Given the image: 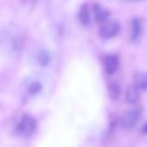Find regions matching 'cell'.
<instances>
[{
    "instance_id": "1",
    "label": "cell",
    "mask_w": 147,
    "mask_h": 147,
    "mask_svg": "<svg viewBox=\"0 0 147 147\" xmlns=\"http://www.w3.org/2000/svg\"><path fill=\"white\" fill-rule=\"evenodd\" d=\"M36 129H37V121L30 115H22L16 127V133L23 138L31 137L35 133Z\"/></svg>"
},
{
    "instance_id": "2",
    "label": "cell",
    "mask_w": 147,
    "mask_h": 147,
    "mask_svg": "<svg viewBox=\"0 0 147 147\" xmlns=\"http://www.w3.org/2000/svg\"><path fill=\"white\" fill-rule=\"evenodd\" d=\"M2 45L8 53H16L21 45V40L19 34L13 29H6L3 32L2 35Z\"/></svg>"
},
{
    "instance_id": "3",
    "label": "cell",
    "mask_w": 147,
    "mask_h": 147,
    "mask_svg": "<svg viewBox=\"0 0 147 147\" xmlns=\"http://www.w3.org/2000/svg\"><path fill=\"white\" fill-rule=\"evenodd\" d=\"M143 109L140 107L133 108L127 112L121 119V125L124 129H132L134 128L140 121L142 117Z\"/></svg>"
},
{
    "instance_id": "4",
    "label": "cell",
    "mask_w": 147,
    "mask_h": 147,
    "mask_svg": "<svg viewBox=\"0 0 147 147\" xmlns=\"http://www.w3.org/2000/svg\"><path fill=\"white\" fill-rule=\"evenodd\" d=\"M120 30L119 23L115 21H105L99 29V34L104 39H109L115 36Z\"/></svg>"
},
{
    "instance_id": "5",
    "label": "cell",
    "mask_w": 147,
    "mask_h": 147,
    "mask_svg": "<svg viewBox=\"0 0 147 147\" xmlns=\"http://www.w3.org/2000/svg\"><path fill=\"white\" fill-rule=\"evenodd\" d=\"M103 66L109 75L114 74L119 67V59L115 55H108L103 59Z\"/></svg>"
},
{
    "instance_id": "6",
    "label": "cell",
    "mask_w": 147,
    "mask_h": 147,
    "mask_svg": "<svg viewBox=\"0 0 147 147\" xmlns=\"http://www.w3.org/2000/svg\"><path fill=\"white\" fill-rule=\"evenodd\" d=\"M125 99L127 103L130 105L136 104L140 99V90L135 85L129 86L126 91Z\"/></svg>"
},
{
    "instance_id": "7",
    "label": "cell",
    "mask_w": 147,
    "mask_h": 147,
    "mask_svg": "<svg viewBox=\"0 0 147 147\" xmlns=\"http://www.w3.org/2000/svg\"><path fill=\"white\" fill-rule=\"evenodd\" d=\"M134 85H135L140 90H147V73L138 72L134 77Z\"/></svg>"
},
{
    "instance_id": "8",
    "label": "cell",
    "mask_w": 147,
    "mask_h": 147,
    "mask_svg": "<svg viewBox=\"0 0 147 147\" xmlns=\"http://www.w3.org/2000/svg\"><path fill=\"white\" fill-rule=\"evenodd\" d=\"M78 19L83 25H88L90 22V13L86 5L82 6L78 12Z\"/></svg>"
},
{
    "instance_id": "9",
    "label": "cell",
    "mask_w": 147,
    "mask_h": 147,
    "mask_svg": "<svg viewBox=\"0 0 147 147\" xmlns=\"http://www.w3.org/2000/svg\"><path fill=\"white\" fill-rule=\"evenodd\" d=\"M141 34V23L139 20H134L131 28V37L132 40H136L139 39Z\"/></svg>"
},
{
    "instance_id": "10",
    "label": "cell",
    "mask_w": 147,
    "mask_h": 147,
    "mask_svg": "<svg viewBox=\"0 0 147 147\" xmlns=\"http://www.w3.org/2000/svg\"><path fill=\"white\" fill-rule=\"evenodd\" d=\"M109 96L113 100L119 99V97L121 96V87H120V85L115 82H112L109 85Z\"/></svg>"
},
{
    "instance_id": "11",
    "label": "cell",
    "mask_w": 147,
    "mask_h": 147,
    "mask_svg": "<svg viewBox=\"0 0 147 147\" xmlns=\"http://www.w3.org/2000/svg\"><path fill=\"white\" fill-rule=\"evenodd\" d=\"M40 84L38 83V82H34V83H33L30 86H29V90H28V91H29V93L31 94V95H35V94H37L40 90Z\"/></svg>"
},
{
    "instance_id": "12",
    "label": "cell",
    "mask_w": 147,
    "mask_h": 147,
    "mask_svg": "<svg viewBox=\"0 0 147 147\" xmlns=\"http://www.w3.org/2000/svg\"><path fill=\"white\" fill-rule=\"evenodd\" d=\"M38 61L40 65H47L49 63V56L47 53H40L39 57H38Z\"/></svg>"
},
{
    "instance_id": "13",
    "label": "cell",
    "mask_w": 147,
    "mask_h": 147,
    "mask_svg": "<svg viewBox=\"0 0 147 147\" xmlns=\"http://www.w3.org/2000/svg\"><path fill=\"white\" fill-rule=\"evenodd\" d=\"M142 132H143L144 134H147V123L146 124V126H144V127H143V130H142Z\"/></svg>"
}]
</instances>
